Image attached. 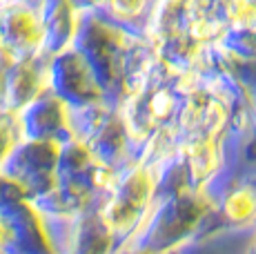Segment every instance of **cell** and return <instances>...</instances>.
<instances>
[{
    "instance_id": "1",
    "label": "cell",
    "mask_w": 256,
    "mask_h": 254,
    "mask_svg": "<svg viewBox=\"0 0 256 254\" xmlns=\"http://www.w3.org/2000/svg\"><path fill=\"white\" fill-rule=\"evenodd\" d=\"M152 192V180L145 172H134L127 176L122 188L116 192L114 201L107 210V221L114 230H127L138 218L142 208L147 205Z\"/></svg>"
},
{
    "instance_id": "2",
    "label": "cell",
    "mask_w": 256,
    "mask_h": 254,
    "mask_svg": "<svg viewBox=\"0 0 256 254\" xmlns=\"http://www.w3.org/2000/svg\"><path fill=\"white\" fill-rule=\"evenodd\" d=\"M132 105H134V112L130 114V123L138 134H147L160 118L170 114L172 94L163 87H156V90L145 87L138 96H134Z\"/></svg>"
},
{
    "instance_id": "3",
    "label": "cell",
    "mask_w": 256,
    "mask_h": 254,
    "mask_svg": "<svg viewBox=\"0 0 256 254\" xmlns=\"http://www.w3.org/2000/svg\"><path fill=\"white\" fill-rule=\"evenodd\" d=\"M256 201H254V194L248 192V190H238L236 194L230 196L228 205H225V212L230 214V218L234 221H240V218H248L250 214L254 212Z\"/></svg>"
},
{
    "instance_id": "4",
    "label": "cell",
    "mask_w": 256,
    "mask_h": 254,
    "mask_svg": "<svg viewBox=\"0 0 256 254\" xmlns=\"http://www.w3.org/2000/svg\"><path fill=\"white\" fill-rule=\"evenodd\" d=\"M145 0H114V9L120 14H138Z\"/></svg>"
}]
</instances>
